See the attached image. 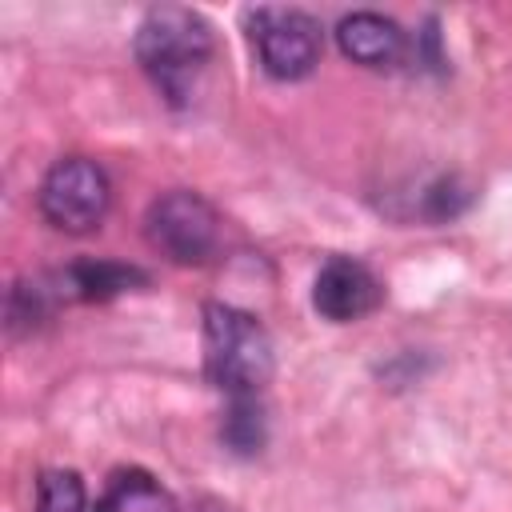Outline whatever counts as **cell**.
<instances>
[{
    "mask_svg": "<svg viewBox=\"0 0 512 512\" xmlns=\"http://www.w3.org/2000/svg\"><path fill=\"white\" fill-rule=\"evenodd\" d=\"M216 56L212 24L184 4H156L144 12L136 28V60L152 88L172 104H192L208 64Z\"/></svg>",
    "mask_w": 512,
    "mask_h": 512,
    "instance_id": "cell-1",
    "label": "cell"
},
{
    "mask_svg": "<svg viewBox=\"0 0 512 512\" xmlns=\"http://www.w3.org/2000/svg\"><path fill=\"white\" fill-rule=\"evenodd\" d=\"M276 356L264 324L236 308L208 300L204 304V376L228 400H256L272 380Z\"/></svg>",
    "mask_w": 512,
    "mask_h": 512,
    "instance_id": "cell-2",
    "label": "cell"
},
{
    "mask_svg": "<svg viewBox=\"0 0 512 512\" xmlns=\"http://www.w3.org/2000/svg\"><path fill=\"white\" fill-rule=\"evenodd\" d=\"M244 32L252 40L260 68L272 80H304L320 64L324 28L304 8H244Z\"/></svg>",
    "mask_w": 512,
    "mask_h": 512,
    "instance_id": "cell-3",
    "label": "cell"
},
{
    "mask_svg": "<svg viewBox=\"0 0 512 512\" xmlns=\"http://www.w3.org/2000/svg\"><path fill=\"white\" fill-rule=\"evenodd\" d=\"M148 244L184 268L208 264L220 248V212L192 188H172L148 204L144 216Z\"/></svg>",
    "mask_w": 512,
    "mask_h": 512,
    "instance_id": "cell-4",
    "label": "cell"
},
{
    "mask_svg": "<svg viewBox=\"0 0 512 512\" xmlns=\"http://www.w3.org/2000/svg\"><path fill=\"white\" fill-rule=\"evenodd\" d=\"M36 204L56 232L84 236L100 228V220L108 216V204H112L108 172L88 156H64L44 172Z\"/></svg>",
    "mask_w": 512,
    "mask_h": 512,
    "instance_id": "cell-5",
    "label": "cell"
},
{
    "mask_svg": "<svg viewBox=\"0 0 512 512\" xmlns=\"http://www.w3.org/2000/svg\"><path fill=\"white\" fill-rule=\"evenodd\" d=\"M384 288L372 276L368 264L352 260V256H332L324 260V268L312 280V308L332 320V324H352L364 320L376 304H380Z\"/></svg>",
    "mask_w": 512,
    "mask_h": 512,
    "instance_id": "cell-6",
    "label": "cell"
},
{
    "mask_svg": "<svg viewBox=\"0 0 512 512\" xmlns=\"http://www.w3.org/2000/svg\"><path fill=\"white\" fill-rule=\"evenodd\" d=\"M340 52L360 68H400L408 56V32L384 12H352L336 24Z\"/></svg>",
    "mask_w": 512,
    "mask_h": 512,
    "instance_id": "cell-7",
    "label": "cell"
},
{
    "mask_svg": "<svg viewBox=\"0 0 512 512\" xmlns=\"http://www.w3.org/2000/svg\"><path fill=\"white\" fill-rule=\"evenodd\" d=\"M92 512H180L176 500L156 484L144 468H120L108 476L104 496L92 504Z\"/></svg>",
    "mask_w": 512,
    "mask_h": 512,
    "instance_id": "cell-8",
    "label": "cell"
},
{
    "mask_svg": "<svg viewBox=\"0 0 512 512\" xmlns=\"http://www.w3.org/2000/svg\"><path fill=\"white\" fill-rule=\"evenodd\" d=\"M144 280L148 276L128 264H72L68 272L56 276V288L64 300H108Z\"/></svg>",
    "mask_w": 512,
    "mask_h": 512,
    "instance_id": "cell-9",
    "label": "cell"
},
{
    "mask_svg": "<svg viewBox=\"0 0 512 512\" xmlns=\"http://www.w3.org/2000/svg\"><path fill=\"white\" fill-rule=\"evenodd\" d=\"M32 512H92L80 472L72 468H48L36 480V508Z\"/></svg>",
    "mask_w": 512,
    "mask_h": 512,
    "instance_id": "cell-10",
    "label": "cell"
},
{
    "mask_svg": "<svg viewBox=\"0 0 512 512\" xmlns=\"http://www.w3.org/2000/svg\"><path fill=\"white\" fill-rule=\"evenodd\" d=\"M220 436H224L228 448H236L244 456L248 452H260V444H264V408H260V396L256 400H232Z\"/></svg>",
    "mask_w": 512,
    "mask_h": 512,
    "instance_id": "cell-11",
    "label": "cell"
},
{
    "mask_svg": "<svg viewBox=\"0 0 512 512\" xmlns=\"http://www.w3.org/2000/svg\"><path fill=\"white\" fill-rule=\"evenodd\" d=\"M184 512H232L224 500H216V496H200V500H192V508H184Z\"/></svg>",
    "mask_w": 512,
    "mask_h": 512,
    "instance_id": "cell-12",
    "label": "cell"
}]
</instances>
